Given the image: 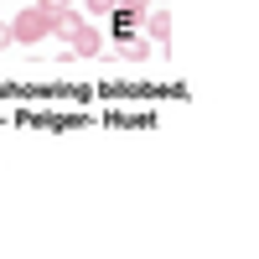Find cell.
I'll list each match as a JSON object with an SVG mask.
<instances>
[{
  "mask_svg": "<svg viewBox=\"0 0 259 259\" xmlns=\"http://www.w3.org/2000/svg\"><path fill=\"white\" fill-rule=\"evenodd\" d=\"M41 36H52V16L41 11V6L16 11V21H11V41H21V47H36Z\"/></svg>",
  "mask_w": 259,
  "mask_h": 259,
  "instance_id": "6da1fadb",
  "label": "cell"
},
{
  "mask_svg": "<svg viewBox=\"0 0 259 259\" xmlns=\"http://www.w3.org/2000/svg\"><path fill=\"white\" fill-rule=\"evenodd\" d=\"M68 52H73V57H99V52H104V31H94L89 21H83V26L68 36Z\"/></svg>",
  "mask_w": 259,
  "mask_h": 259,
  "instance_id": "7a4b0ae2",
  "label": "cell"
},
{
  "mask_svg": "<svg viewBox=\"0 0 259 259\" xmlns=\"http://www.w3.org/2000/svg\"><path fill=\"white\" fill-rule=\"evenodd\" d=\"M140 16H145V11H130V6H119V0H114V11H109V21H114V36H135Z\"/></svg>",
  "mask_w": 259,
  "mask_h": 259,
  "instance_id": "3957f363",
  "label": "cell"
},
{
  "mask_svg": "<svg viewBox=\"0 0 259 259\" xmlns=\"http://www.w3.org/2000/svg\"><path fill=\"white\" fill-rule=\"evenodd\" d=\"M78 26H83V16H78L73 6H68V11H57V16H52V36H73Z\"/></svg>",
  "mask_w": 259,
  "mask_h": 259,
  "instance_id": "277c9868",
  "label": "cell"
},
{
  "mask_svg": "<svg viewBox=\"0 0 259 259\" xmlns=\"http://www.w3.org/2000/svg\"><path fill=\"white\" fill-rule=\"evenodd\" d=\"M145 36L166 41V36H171V16H166V11H145Z\"/></svg>",
  "mask_w": 259,
  "mask_h": 259,
  "instance_id": "5b68a950",
  "label": "cell"
},
{
  "mask_svg": "<svg viewBox=\"0 0 259 259\" xmlns=\"http://www.w3.org/2000/svg\"><path fill=\"white\" fill-rule=\"evenodd\" d=\"M119 52H124L130 62H145V57H150V41H124V47H119Z\"/></svg>",
  "mask_w": 259,
  "mask_h": 259,
  "instance_id": "8992f818",
  "label": "cell"
},
{
  "mask_svg": "<svg viewBox=\"0 0 259 259\" xmlns=\"http://www.w3.org/2000/svg\"><path fill=\"white\" fill-rule=\"evenodd\" d=\"M83 11H94V16H109V11H114V0H83Z\"/></svg>",
  "mask_w": 259,
  "mask_h": 259,
  "instance_id": "52a82bcc",
  "label": "cell"
},
{
  "mask_svg": "<svg viewBox=\"0 0 259 259\" xmlns=\"http://www.w3.org/2000/svg\"><path fill=\"white\" fill-rule=\"evenodd\" d=\"M36 6H41V11H47V16H57V11H68V6H73V0H36Z\"/></svg>",
  "mask_w": 259,
  "mask_h": 259,
  "instance_id": "ba28073f",
  "label": "cell"
},
{
  "mask_svg": "<svg viewBox=\"0 0 259 259\" xmlns=\"http://www.w3.org/2000/svg\"><path fill=\"white\" fill-rule=\"evenodd\" d=\"M6 47H16V41H11V21H0V52Z\"/></svg>",
  "mask_w": 259,
  "mask_h": 259,
  "instance_id": "9c48e42d",
  "label": "cell"
},
{
  "mask_svg": "<svg viewBox=\"0 0 259 259\" xmlns=\"http://www.w3.org/2000/svg\"><path fill=\"white\" fill-rule=\"evenodd\" d=\"M119 6H130V11H150V0H119Z\"/></svg>",
  "mask_w": 259,
  "mask_h": 259,
  "instance_id": "30bf717a",
  "label": "cell"
}]
</instances>
